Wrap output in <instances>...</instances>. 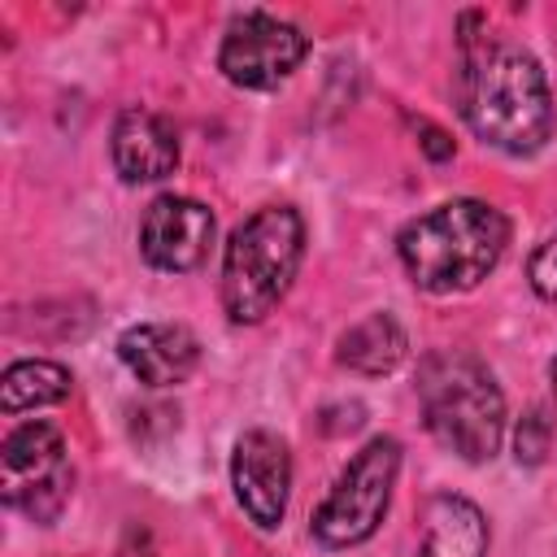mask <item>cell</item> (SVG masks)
Segmentation results:
<instances>
[{
  "label": "cell",
  "mask_w": 557,
  "mask_h": 557,
  "mask_svg": "<svg viewBox=\"0 0 557 557\" xmlns=\"http://www.w3.org/2000/svg\"><path fill=\"white\" fill-rule=\"evenodd\" d=\"M457 104L483 144L509 157H531L548 144L557 104L535 52L492 39L487 17L470 9L457 22Z\"/></svg>",
  "instance_id": "obj_1"
},
{
  "label": "cell",
  "mask_w": 557,
  "mask_h": 557,
  "mask_svg": "<svg viewBox=\"0 0 557 557\" xmlns=\"http://www.w3.org/2000/svg\"><path fill=\"white\" fill-rule=\"evenodd\" d=\"M509 244V218L474 196H457L413 218L396 235V257L413 287L431 296H453L479 287Z\"/></svg>",
  "instance_id": "obj_2"
},
{
  "label": "cell",
  "mask_w": 557,
  "mask_h": 557,
  "mask_svg": "<svg viewBox=\"0 0 557 557\" xmlns=\"http://www.w3.org/2000/svg\"><path fill=\"white\" fill-rule=\"evenodd\" d=\"M418 400L435 444L479 466L492 461L505 435V392L496 374L457 348H435L418 366Z\"/></svg>",
  "instance_id": "obj_3"
},
{
  "label": "cell",
  "mask_w": 557,
  "mask_h": 557,
  "mask_svg": "<svg viewBox=\"0 0 557 557\" xmlns=\"http://www.w3.org/2000/svg\"><path fill=\"white\" fill-rule=\"evenodd\" d=\"M305 261V218L292 205H265L244 218L222 248V309L252 326L274 313Z\"/></svg>",
  "instance_id": "obj_4"
},
{
  "label": "cell",
  "mask_w": 557,
  "mask_h": 557,
  "mask_svg": "<svg viewBox=\"0 0 557 557\" xmlns=\"http://www.w3.org/2000/svg\"><path fill=\"white\" fill-rule=\"evenodd\" d=\"M396 474H400V440H392V435L366 440L352 453V461L339 470L326 500L313 509V522H309L313 540L322 548L366 544L379 531V522L387 518Z\"/></svg>",
  "instance_id": "obj_5"
},
{
  "label": "cell",
  "mask_w": 557,
  "mask_h": 557,
  "mask_svg": "<svg viewBox=\"0 0 557 557\" xmlns=\"http://www.w3.org/2000/svg\"><path fill=\"white\" fill-rule=\"evenodd\" d=\"M0 466H4V505L17 509L22 518L52 527L74 492V470L65 457V440L52 422H22L17 431H9L4 448H0Z\"/></svg>",
  "instance_id": "obj_6"
},
{
  "label": "cell",
  "mask_w": 557,
  "mask_h": 557,
  "mask_svg": "<svg viewBox=\"0 0 557 557\" xmlns=\"http://www.w3.org/2000/svg\"><path fill=\"white\" fill-rule=\"evenodd\" d=\"M309 57V35L265 9H248L231 17L222 48H218V70L231 87L244 91H274L296 74V65Z\"/></svg>",
  "instance_id": "obj_7"
},
{
  "label": "cell",
  "mask_w": 557,
  "mask_h": 557,
  "mask_svg": "<svg viewBox=\"0 0 557 557\" xmlns=\"http://www.w3.org/2000/svg\"><path fill=\"white\" fill-rule=\"evenodd\" d=\"M213 244V209L191 196H157L139 222V252L161 274H187L209 257Z\"/></svg>",
  "instance_id": "obj_8"
},
{
  "label": "cell",
  "mask_w": 557,
  "mask_h": 557,
  "mask_svg": "<svg viewBox=\"0 0 557 557\" xmlns=\"http://www.w3.org/2000/svg\"><path fill=\"white\" fill-rule=\"evenodd\" d=\"M231 487L248 522L274 531L292 496V453L274 431H244L231 453Z\"/></svg>",
  "instance_id": "obj_9"
},
{
  "label": "cell",
  "mask_w": 557,
  "mask_h": 557,
  "mask_svg": "<svg viewBox=\"0 0 557 557\" xmlns=\"http://www.w3.org/2000/svg\"><path fill=\"white\" fill-rule=\"evenodd\" d=\"M117 357L144 387H178L200 366V339L183 322H135L117 335Z\"/></svg>",
  "instance_id": "obj_10"
},
{
  "label": "cell",
  "mask_w": 557,
  "mask_h": 557,
  "mask_svg": "<svg viewBox=\"0 0 557 557\" xmlns=\"http://www.w3.org/2000/svg\"><path fill=\"white\" fill-rule=\"evenodd\" d=\"M109 157L122 183H157L178 170V131L157 109H122L109 135Z\"/></svg>",
  "instance_id": "obj_11"
},
{
  "label": "cell",
  "mask_w": 557,
  "mask_h": 557,
  "mask_svg": "<svg viewBox=\"0 0 557 557\" xmlns=\"http://www.w3.org/2000/svg\"><path fill=\"white\" fill-rule=\"evenodd\" d=\"M487 518L474 500L457 492H435L426 500L418 557H487Z\"/></svg>",
  "instance_id": "obj_12"
},
{
  "label": "cell",
  "mask_w": 557,
  "mask_h": 557,
  "mask_svg": "<svg viewBox=\"0 0 557 557\" xmlns=\"http://www.w3.org/2000/svg\"><path fill=\"white\" fill-rule=\"evenodd\" d=\"M409 352V335L405 326L396 322V313L387 309H374L366 313L361 322H352L339 344H335V361L352 374H366V379H379V374H392Z\"/></svg>",
  "instance_id": "obj_13"
},
{
  "label": "cell",
  "mask_w": 557,
  "mask_h": 557,
  "mask_svg": "<svg viewBox=\"0 0 557 557\" xmlns=\"http://www.w3.org/2000/svg\"><path fill=\"white\" fill-rule=\"evenodd\" d=\"M70 387H74V374L61 361L26 357V361H13L0 374V409L4 413H22V409L57 405V400L70 396Z\"/></svg>",
  "instance_id": "obj_14"
},
{
  "label": "cell",
  "mask_w": 557,
  "mask_h": 557,
  "mask_svg": "<svg viewBox=\"0 0 557 557\" xmlns=\"http://www.w3.org/2000/svg\"><path fill=\"white\" fill-rule=\"evenodd\" d=\"M548 444H553V422H548V413H544V409H527V413L518 418V431H513V461L527 466V470H535V466H544Z\"/></svg>",
  "instance_id": "obj_15"
},
{
  "label": "cell",
  "mask_w": 557,
  "mask_h": 557,
  "mask_svg": "<svg viewBox=\"0 0 557 557\" xmlns=\"http://www.w3.org/2000/svg\"><path fill=\"white\" fill-rule=\"evenodd\" d=\"M527 278H531L535 296H544L548 305H557V231L531 252V261H527Z\"/></svg>",
  "instance_id": "obj_16"
},
{
  "label": "cell",
  "mask_w": 557,
  "mask_h": 557,
  "mask_svg": "<svg viewBox=\"0 0 557 557\" xmlns=\"http://www.w3.org/2000/svg\"><path fill=\"white\" fill-rule=\"evenodd\" d=\"M413 131H418V148H422L431 161H448V157H453V139H448V131H444V126H435V122L418 117V122H413Z\"/></svg>",
  "instance_id": "obj_17"
},
{
  "label": "cell",
  "mask_w": 557,
  "mask_h": 557,
  "mask_svg": "<svg viewBox=\"0 0 557 557\" xmlns=\"http://www.w3.org/2000/svg\"><path fill=\"white\" fill-rule=\"evenodd\" d=\"M548 383H553V396H557V357H553V366H548Z\"/></svg>",
  "instance_id": "obj_18"
}]
</instances>
